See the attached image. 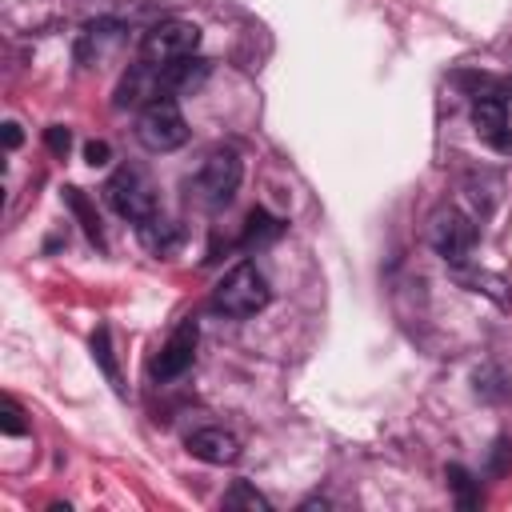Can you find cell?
<instances>
[{
	"mask_svg": "<svg viewBox=\"0 0 512 512\" xmlns=\"http://www.w3.org/2000/svg\"><path fill=\"white\" fill-rule=\"evenodd\" d=\"M240 176H244L240 156H236L232 148H216V152L204 156V164H200L196 176L188 180V196H192L200 208H208V212L228 208L232 196H236V188H240Z\"/></svg>",
	"mask_w": 512,
	"mask_h": 512,
	"instance_id": "cell-1",
	"label": "cell"
},
{
	"mask_svg": "<svg viewBox=\"0 0 512 512\" xmlns=\"http://www.w3.org/2000/svg\"><path fill=\"white\" fill-rule=\"evenodd\" d=\"M268 296H272V288H268V280H264V272L256 268V264H236L220 284H216V292H212V308L220 312V316H232V320H244V316H256L264 304H268Z\"/></svg>",
	"mask_w": 512,
	"mask_h": 512,
	"instance_id": "cell-2",
	"label": "cell"
},
{
	"mask_svg": "<svg viewBox=\"0 0 512 512\" xmlns=\"http://www.w3.org/2000/svg\"><path fill=\"white\" fill-rule=\"evenodd\" d=\"M136 140L148 148V152H172L188 140V120L176 104V96H160L152 104L140 108L136 116Z\"/></svg>",
	"mask_w": 512,
	"mask_h": 512,
	"instance_id": "cell-3",
	"label": "cell"
},
{
	"mask_svg": "<svg viewBox=\"0 0 512 512\" xmlns=\"http://www.w3.org/2000/svg\"><path fill=\"white\" fill-rule=\"evenodd\" d=\"M104 196H108V204H112L124 220H132V224H144V220H152V216L160 212V208H156V188H152V180H148L136 164L116 168L112 180L104 184Z\"/></svg>",
	"mask_w": 512,
	"mask_h": 512,
	"instance_id": "cell-4",
	"label": "cell"
},
{
	"mask_svg": "<svg viewBox=\"0 0 512 512\" xmlns=\"http://www.w3.org/2000/svg\"><path fill=\"white\" fill-rule=\"evenodd\" d=\"M200 48V28L188 24V20H160L144 32L140 40V60L144 64H176V60H188L196 56Z\"/></svg>",
	"mask_w": 512,
	"mask_h": 512,
	"instance_id": "cell-5",
	"label": "cell"
},
{
	"mask_svg": "<svg viewBox=\"0 0 512 512\" xmlns=\"http://www.w3.org/2000/svg\"><path fill=\"white\" fill-rule=\"evenodd\" d=\"M428 244L448 260V264H464L468 252L476 248V224L472 216H464L460 208L444 204L428 216Z\"/></svg>",
	"mask_w": 512,
	"mask_h": 512,
	"instance_id": "cell-6",
	"label": "cell"
},
{
	"mask_svg": "<svg viewBox=\"0 0 512 512\" xmlns=\"http://www.w3.org/2000/svg\"><path fill=\"white\" fill-rule=\"evenodd\" d=\"M196 340H200V328L196 320H184L160 348V356L152 360V376L156 380H176L184 368H192V356H196Z\"/></svg>",
	"mask_w": 512,
	"mask_h": 512,
	"instance_id": "cell-7",
	"label": "cell"
},
{
	"mask_svg": "<svg viewBox=\"0 0 512 512\" xmlns=\"http://www.w3.org/2000/svg\"><path fill=\"white\" fill-rule=\"evenodd\" d=\"M472 124L476 136L496 148V152H512V128H508V100L504 96H476L472 104Z\"/></svg>",
	"mask_w": 512,
	"mask_h": 512,
	"instance_id": "cell-8",
	"label": "cell"
},
{
	"mask_svg": "<svg viewBox=\"0 0 512 512\" xmlns=\"http://www.w3.org/2000/svg\"><path fill=\"white\" fill-rule=\"evenodd\" d=\"M160 96H168L164 92V80H160V68L156 64H132L128 72H124V80H120V88H116V108H144V104H152V100H160Z\"/></svg>",
	"mask_w": 512,
	"mask_h": 512,
	"instance_id": "cell-9",
	"label": "cell"
},
{
	"mask_svg": "<svg viewBox=\"0 0 512 512\" xmlns=\"http://www.w3.org/2000/svg\"><path fill=\"white\" fill-rule=\"evenodd\" d=\"M188 452L204 464H236L240 460V440L224 428H200L188 436Z\"/></svg>",
	"mask_w": 512,
	"mask_h": 512,
	"instance_id": "cell-10",
	"label": "cell"
},
{
	"mask_svg": "<svg viewBox=\"0 0 512 512\" xmlns=\"http://www.w3.org/2000/svg\"><path fill=\"white\" fill-rule=\"evenodd\" d=\"M136 228H140V240H144V248H148V252H156V256H168V252H176V248H180V240H184L180 224L164 220L160 212H156L152 220L136 224Z\"/></svg>",
	"mask_w": 512,
	"mask_h": 512,
	"instance_id": "cell-11",
	"label": "cell"
},
{
	"mask_svg": "<svg viewBox=\"0 0 512 512\" xmlns=\"http://www.w3.org/2000/svg\"><path fill=\"white\" fill-rule=\"evenodd\" d=\"M280 228H284L280 220H272V216H268L264 208H256V212L248 216V228H244V244L252 248V244H264V240H276V236H280Z\"/></svg>",
	"mask_w": 512,
	"mask_h": 512,
	"instance_id": "cell-12",
	"label": "cell"
},
{
	"mask_svg": "<svg viewBox=\"0 0 512 512\" xmlns=\"http://www.w3.org/2000/svg\"><path fill=\"white\" fill-rule=\"evenodd\" d=\"M448 484L456 488V500H460V508H476V504H480V488L472 484V476H468L460 464H452V468H448Z\"/></svg>",
	"mask_w": 512,
	"mask_h": 512,
	"instance_id": "cell-13",
	"label": "cell"
},
{
	"mask_svg": "<svg viewBox=\"0 0 512 512\" xmlns=\"http://www.w3.org/2000/svg\"><path fill=\"white\" fill-rule=\"evenodd\" d=\"M64 196H68V204H72V208H76V216H80V220H84V232H88V236H92V240H96V244H104V236H100V216H96V212H92V208H88V200H84V196H80V188H68V192H64Z\"/></svg>",
	"mask_w": 512,
	"mask_h": 512,
	"instance_id": "cell-14",
	"label": "cell"
},
{
	"mask_svg": "<svg viewBox=\"0 0 512 512\" xmlns=\"http://www.w3.org/2000/svg\"><path fill=\"white\" fill-rule=\"evenodd\" d=\"M24 428H28V424H24L20 404H16L12 396H4V400H0V432H4V436H24Z\"/></svg>",
	"mask_w": 512,
	"mask_h": 512,
	"instance_id": "cell-15",
	"label": "cell"
},
{
	"mask_svg": "<svg viewBox=\"0 0 512 512\" xmlns=\"http://www.w3.org/2000/svg\"><path fill=\"white\" fill-rule=\"evenodd\" d=\"M224 504L232 508V504H244V508H252V512H268V500L260 496V492H252L248 484H232V492L224 496Z\"/></svg>",
	"mask_w": 512,
	"mask_h": 512,
	"instance_id": "cell-16",
	"label": "cell"
},
{
	"mask_svg": "<svg viewBox=\"0 0 512 512\" xmlns=\"http://www.w3.org/2000/svg\"><path fill=\"white\" fill-rule=\"evenodd\" d=\"M92 352H96V360L104 364V372H108V380L120 388V372H116V364H112V348H108V328H100L96 336H92Z\"/></svg>",
	"mask_w": 512,
	"mask_h": 512,
	"instance_id": "cell-17",
	"label": "cell"
},
{
	"mask_svg": "<svg viewBox=\"0 0 512 512\" xmlns=\"http://www.w3.org/2000/svg\"><path fill=\"white\" fill-rule=\"evenodd\" d=\"M44 140H48V148H52L56 156H64V152H68V144H72V136H68V128H60V124H52V128L44 132Z\"/></svg>",
	"mask_w": 512,
	"mask_h": 512,
	"instance_id": "cell-18",
	"label": "cell"
},
{
	"mask_svg": "<svg viewBox=\"0 0 512 512\" xmlns=\"http://www.w3.org/2000/svg\"><path fill=\"white\" fill-rule=\"evenodd\" d=\"M108 156H112V148H108L104 140H92V144L84 148V160H88L92 168H100V164H108Z\"/></svg>",
	"mask_w": 512,
	"mask_h": 512,
	"instance_id": "cell-19",
	"label": "cell"
},
{
	"mask_svg": "<svg viewBox=\"0 0 512 512\" xmlns=\"http://www.w3.org/2000/svg\"><path fill=\"white\" fill-rule=\"evenodd\" d=\"M4 144H8V148L20 144V128H16V124H4Z\"/></svg>",
	"mask_w": 512,
	"mask_h": 512,
	"instance_id": "cell-20",
	"label": "cell"
}]
</instances>
